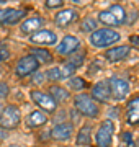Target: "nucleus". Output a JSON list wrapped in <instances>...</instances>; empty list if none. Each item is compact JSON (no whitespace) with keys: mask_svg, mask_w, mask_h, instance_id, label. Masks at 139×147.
<instances>
[{"mask_svg":"<svg viewBox=\"0 0 139 147\" xmlns=\"http://www.w3.org/2000/svg\"><path fill=\"white\" fill-rule=\"evenodd\" d=\"M74 110L87 121H96L102 118V105H98L93 98L90 96L88 92H79L72 95L70 100Z\"/></svg>","mask_w":139,"mask_h":147,"instance_id":"nucleus-1","label":"nucleus"},{"mask_svg":"<svg viewBox=\"0 0 139 147\" xmlns=\"http://www.w3.org/2000/svg\"><path fill=\"white\" fill-rule=\"evenodd\" d=\"M96 21L100 25H103V26L116 30V28H121L126 25V21H128V11H126V8L121 3H111L110 7L98 11Z\"/></svg>","mask_w":139,"mask_h":147,"instance_id":"nucleus-2","label":"nucleus"},{"mask_svg":"<svg viewBox=\"0 0 139 147\" xmlns=\"http://www.w3.org/2000/svg\"><path fill=\"white\" fill-rule=\"evenodd\" d=\"M121 39H123V36L118 30L107 26H98L95 31H92L88 34V44L93 49H100V51H105L115 44H119Z\"/></svg>","mask_w":139,"mask_h":147,"instance_id":"nucleus-3","label":"nucleus"},{"mask_svg":"<svg viewBox=\"0 0 139 147\" xmlns=\"http://www.w3.org/2000/svg\"><path fill=\"white\" fill-rule=\"evenodd\" d=\"M116 134V123L111 118H103L93 129V146L95 147H113Z\"/></svg>","mask_w":139,"mask_h":147,"instance_id":"nucleus-4","label":"nucleus"},{"mask_svg":"<svg viewBox=\"0 0 139 147\" xmlns=\"http://www.w3.org/2000/svg\"><path fill=\"white\" fill-rule=\"evenodd\" d=\"M23 124V111L16 103H7L0 110V129L16 131Z\"/></svg>","mask_w":139,"mask_h":147,"instance_id":"nucleus-5","label":"nucleus"},{"mask_svg":"<svg viewBox=\"0 0 139 147\" xmlns=\"http://www.w3.org/2000/svg\"><path fill=\"white\" fill-rule=\"evenodd\" d=\"M107 84L110 88V95H111V101L121 103L133 93V85L126 77L123 75H116L113 74L110 77H107Z\"/></svg>","mask_w":139,"mask_h":147,"instance_id":"nucleus-6","label":"nucleus"},{"mask_svg":"<svg viewBox=\"0 0 139 147\" xmlns=\"http://www.w3.org/2000/svg\"><path fill=\"white\" fill-rule=\"evenodd\" d=\"M39 70H41V64L38 62L36 57L30 53H25L23 56H20L15 61V65H13V75L18 80L28 79L30 75H34Z\"/></svg>","mask_w":139,"mask_h":147,"instance_id":"nucleus-7","label":"nucleus"},{"mask_svg":"<svg viewBox=\"0 0 139 147\" xmlns=\"http://www.w3.org/2000/svg\"><path fill=\"white\" fill-rule=\"evenodd\" d=\"M28 96H30L31 103L36 106L38 110L44 111V113L49 115V116L54 115V113L59 110V105L56 103V100L51 96V93H49L48 90L38 88L36 87V88H31L28 92Z\"/></svg>","mask_w":139,"mask_h":147,"instance_id":"nucleus-8","label":"nucleus"},{"mask_svg":"<svg viewBox=\"0 0 139 147\" xmlns=\"http://www.w3.org/2000/svg\"><path fill=\"white\" fill-rule=\"evenodd\" d=\"M79 51H82V39L75 34H64L54 46V56L61 59H69Z\"/></svg>","mask_w":139,"mask_h":147,"instance_id":"nucleus-9","label":"nucleus"},{"mask_svg":"<svg viewBox=\"0 0 139 147\" xmlns=\"http://www.w3.org/2000/svg\"><path fill=\"white\" fill-rule=\"evenodd\" d=\"M72 75H75V70L67 61L62 64H53L44 70V77L49 84H65Z\"/></svg>","mask_w":139,"mask_h":147,"instance_id":"nucleus-10","label":"nucleus"},{"mask_svg":"<svg viewBox=\"0 0 139 147\" xmlns=\"http://www.w3.org/2000/svg\"><path fill=\"white\" fill-rule=\"evenodd\" d=\"M123 103L124 124L129 127H139V92L131 93Z\"/></svg>","mask_w":139,"mask_h":147,"instance_id":"nucleus-11","label":"nucleus"},{"mask_svg":"<svg viewBox=\"0 0 139 147\" xmlns=\"http://www.w3.org/2000/svg\"><path fill=\"white\" fill-rule=\"evenodd\" d=\"M131 53H133V49L128 42H119V44H115V46L105 49L102 53V57L108 64H119L131 57Z\"/></svg>","mask_w":139,"mask_h":147,"instance_id":"nucleus-12","label":"nucleus"},{"mask_svg":"<svg viewBox=\"0 0 139 147\" xmlns=\"http://www.w3.org/2000/svg\"><path fill=\"white\" fill-rule=\"evenodd\" d=\"M30 46H39V47H54L59 42L57 33L49 30V28H41L36 33L30 34L28 38Z\"/></svg>","mask_w":139,"mask_h":147,"instance_id":"nucleus-13","label":"nucleus"},{"mask_svg":"<svg viewBox=\"0 0 139 147\" xmlns=\"http://www.w3.org/2000/svg\"><path fill=\"white\" fill-rule=\"evenodd\" d=\"M75 134V126L72 121H61L56 123L49 129V139L53 142H67Z\"/></svg>","mask_w":139,"mask_h":147,"instance_id":"nucleus-14","label":"nucleus"},{"mask_svg":"<svg viewBox=\"0 0 139 147\" xmlns=\"http://www.w3.org/2000/svg\"><path fill=\"white\" fill-rule=\"evenodd\" d=\"M28 16V11L25 8H0V26H15L20 25Z\"/></svg>","mask_w":139,"mask_h":147,"instance_id":"nucleus-15","label":"nucleus"},{"mask_svg":"<svg viewBox=\"0 0 139 147\" xmlns=\"http://www.w3.org/2000/svg\"><path fill=\"white\" fill-rule=\"evenodd\" d=\"M90 96L98 103V105H108L111 103V95H110V88H108L107 79L96 80L90 85Z\"/></svg>","mask_w":139,"mask_h":147,"instance_id":"nucleus-16","label":"nucleus"},{"mask_svg":"<svg viewBox=\"0 0 139 147\" xmlns=\"http://www.w3.org/2000/svg\"><path fill=\"white\" fill-rule=\"evenodd\" d=\"M74 144L77 147H92L93 146V126L90 121H85L74 134Z\"/></svg>","mask_w":139,"mask_h":147,"instance_id":"nucleus-17","label":"nucleus"},{"mask_svg":"<svg viewBox=\"0 0 139 147\" xmlns=\"http://www.w3.org/2000/svg\"><path fill=\"white\" fill-rule=\"evenodd\" d=\"M54 25L59 28H69L74 21L79 20V11L75 10V8H59V11L54 13Z\"/></svg>","mask_w":139,"mask_h":147,"instance_id":"nucleus-18","label":"nucleus"},{"mask_svg":"<svg viewBox=\"0 0 139 147\" xmlns=\"http://www.w3.org/2000/svg\"><path fill=\"white\" fill-rule=\"evenodd\" d=\"M46 90L51 93V96L56 100V103H57L59 106L69 103V101L72 100V95H74L64 84H49Z\"/></svg>","mask_w":139,"mask_h":147,"instance_id":"nucleus-19","label":"nucleus"},{"mask_svg":"<svg viewBox=\"0 0 139 147\" xmlns=\"http://www.w3.org/2000/svg\"><path fill=\"white\" fill-rule=\"evenodd\" d=\"M28 53L33 54V56L36 57V61L41 64V67H43V65L49 67V65L56 64V56H54V51H51L49 47L30 46V47H28Z\"/></svg>","mask_w":139,"mask_h":147,"instance_id":"nucleus-20","label":"nucleus"},{"mask_svg":"<svg viewBox=\"0 0 139 147\" xmlns=\"http://www.w3.org/2000/svg\"><path fill=\"white\" fill-rule=\"evenodd\" d=\"M49 123V115H46L44 111L41 110H33L28 113V116L25 118V124H26L30 129H41Z\"/></svg>","mask_w":139,"mask_h":147,"instance_id":"nucleus-21","label":"nucleus"},{"mask_svg":"<svg viewBox=\"0 0 139 147\" xmlns=\"http://www.w3.org/2000/svg\"><path fill=\"white\" fill-rule=\"evenodd\" d=\"M44 25V18L41 15H33V16H26L25 20L20 23V31L23 34H33V33H36L38 30H41Z\"/></svg>","mask_w":139,"mask_h":147,"instance_id":"nucleus-22","label":"nucleus"},{"mask_svg":"<svg viewBox=\"0 0 139 147\" xmlns=\"http://www.w3.org/2000/svg\"><path fill=\"white\" fill-rule=\"evenodd\" d=\"M65 87H67L70 92L79 93V92H84V90L88 87V84H87L85 80H84V77H80V75H72V77L65 82Z\"/></svg>","mask_w":139,"mask_h":147,"instance_id":"nucleus-23","label":"nucleus"},{"mask_svg":"<svg viewBox=\"0 0 139 147\" xmlns=\"http://www.w3.org/2000/svg\"><path fill=\"white\" fill-rule=\"evenodd\" d=\"M96 28H98V21H96V18H85V20L82 21V25H80V30L84 33H88L90 34L92 31H95Z\"/></svg>","mask_w":139,"mask_h":147,"instance_id":"nucleus-24","label":"nucleus"},{"mask_svg":"<svg viewBox=\"0 0 139 147\" xmlns=\"http://www.w3.org/2000/svg\"><path fill=\"white\" fill-rule=\"evenodd\" d=\"M65 0H44V7L48 10H56V8H62Z\"/></svg>","mask_w":139,"mask_h":147,"instance_id":"nucleus-25","label":"nucleus"},{"mask_svg":"<svg viewBox=\"0 0 139 147\" xmlns=\"http://www.w3.org/2000/svg\"><path fill=\"white\" fill-rule=\"evenodd\" d=\"M8 95H10V85L3 80H0V100H5Z\"/></svg>","mask_w":139,"mask_h":147,"instance_id":"nucleus-26","label":"nucleus"},{"mask_svg":"<svg viewBox=\"0 0 139 147\" xmlns=\"http://www.w3.org/2000/svg\"><path fill=\"white\" fill-rule=\"evenodd\" d=\"M8 59H10V51H8L7 47L0 46V64H2V62H7Z\"/></svg>","mask_w":139,"mask_h":147,"instance_id":"nucleus-27","label":"nucleus"},{"mask_svg":"<svg viewBox=\"0 0 139 147\" xmlns=\"http://www.w3.org/2000/svg\"><path fill=\"white\" fill-rule=\"evenodd\" d=\"M128 44L131 46V49H139V36L138 34H133V36H129V41H128Z\"/></svg>","mask_w":139,"mask_h":147,"instance_id":"nucleus-28","label":"nucleus"},{"mask_svg":"<svg viewBox=\"0 0 139 147\" xmlns=\"http://www.w3.org/2000/svg\"><path fill=\"white\" fill-rule=\"evenodd\" d=\"M74 5H85L87 2H90V0H70Z\"/></svg>","mask_w":139,"mask_h":147,"instance_id":"nucleus-29","label":"nucleus"},{"mask_svg":"<svg viewBox=\"0 0 139 147\" xmlns=\"http://www.w3.org/2000/svg\"><path fill=\"white\" fill-rule=\"evenodd\" d=\"M116 147H128L126 144H123V142H119V144H116Z\"/></svg>","mask_w":139,"mask_h":147,"instance_id":"nucleus-30","label":"nucleus"},{"mask_svg":"<svg viewBox=\"0 0 139 147\" xmlns=\"http://www.w3.org/2000/svg\"><path fill=\"white\" fill-rule=\"evenodd\" d=\"M31 147H46V146H31Z\"/></svg>","mask_w":139,"mask_h":147,"instance_id":"nucleus-31","label":"nucleus"},{"mask_svg":"<svg viewBox=\"0 0 139 147\" xmlns=\"http://www.w3.org/2000/svg\"><path fill=\"white\" fill-rule=\"evenodd\" d=\"M2 3H3V0H0V5H2Z\"/></svg>","mask_w":139,"mask_h":147,"instance_id":"nucleus-32","label":"nucleus"}]
</instances>
